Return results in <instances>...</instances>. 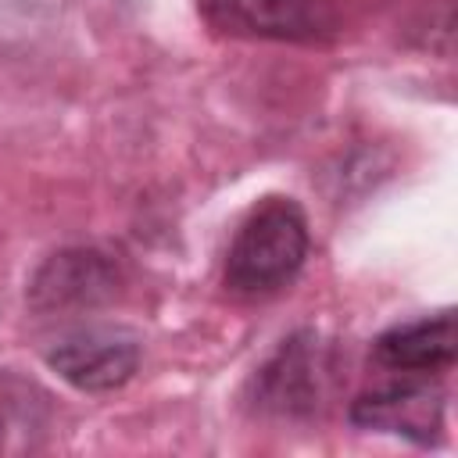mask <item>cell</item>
I'll list each match as a JSON object with an SVG mask.
<instances>
[{
    "mask_svg": "<svg viewBox=\"0 0 458 458\" xmlns=\"http://www.w3.org/2000/svg\"><path fill=\"white\" fill-rule=\"evenodd\" d=\"M311 236L308 218L290 197H265L236 229L222 279L236 297H268L297 279Z\"/></svg>",
    "mask_w": 458,
    "mask_h": 458,
    "instance_id": "obj_1",
    "label": "cell"
},
{
    "mask_svg": "<svg viewBox=\"0 0 458 458\" xmlns=\"http://www.w3.org/2000/svg\"><path fill=\"white\" fill-rule=\"evenodd\" d=\"M372 358L386 372L404 376H437L454 361V318L451 311H437L426 318H411L390 326L376 336Z\"/></svg>",
    "mask_w": 458,
    "mask_h": 458,
    "instance_id": "obj_7",
    "label": "cell"
},
{
    "mask_svg": "<svg viewBox=\"0 0 458 458\" xmlns=\"http://www.w3.org/2000/svg\"><path fill=\"white\" fill-rule=\"evenodd\" d=\"M50 372L86 394H107L125 386L140 369V340L118 326H89L61 336L47 351Z\"/></svg>",
    "mask_w": 458,
    "mask_h": 458,
    "instance_id": "obj_3",
    "label": "cell"
},
{
    "mask_svg": "<svg viewBox=\"0 0 458 458\" xmlns=\"http://www.w3.org/2000/svg\"><path fill=\"white\" fill-rule=\"evenodd\" d=\"M204 18L229 36L318 43L336 32V0H200Z\"/></svg>",
    "mask_w": 458,
    "mask_h": 458,
    "instance_id": "obj_2",
    "label": "cell"
},
{
    "mask_svg": "<svg viewBox=\"0 0 458 458\" xmlns=\"http://www.w3.org/2000/svg\"><path fill=\"white\" fill-rule=\"evenodd\" d=\"M118 265L93 247H68L50 254L29 283V304L43 315L89 311L118 293Z\"/></svg>",
    "mask_w": 458,
    "mask_h": 458,
    "instance_id": "obj_5",
    "label": "cell"
},
{
    "mask_svg": "<svg viewBox=\"0 0 458 458\" xmlns=\"http://www.w3.org/2000/svg\"><path fill=\"white\" fill-rule=\"evenodd\" d=\"M351 422L358 429L394 433L429 447L444 429V390L429 376L397 372V379L354 397Z\"/></svg>",
    "mask_w": 458,
    "mask_h": 458,
    "instance_id": "obj_4",
    "label": "cell"
},
{
    "mask_svg": "<svg viewBox=\"0 0 458 458\" xmlns=\"http://www.w3.org/2000/svg\"><path fill=\"white\" fill-rule=\"evenodd\" d=\"M322 347L311 333L283 340V347L254 376V408L276 415H308L322 394Z\"/></svg>",
    "mask_w": 458,
    "mask_h": 458,
    "instance_id": "obj_6",
    "label": "cell"
}]
</instances>
